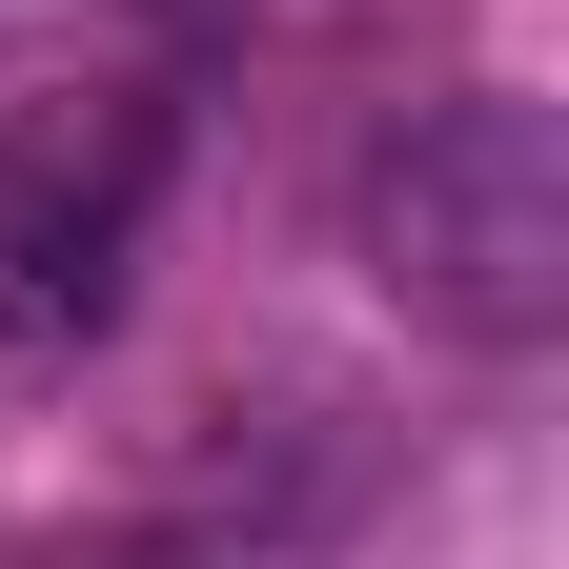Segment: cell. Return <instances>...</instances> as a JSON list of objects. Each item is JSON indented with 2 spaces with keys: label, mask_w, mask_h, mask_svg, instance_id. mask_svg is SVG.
<instances>
[{
  "label": "cell",
  "mask_w": 569,
  "mask_h": 569,
  "mask_svg": "<svg viewBox=\"0 0 569 569\" xmlns=\"http://www.w3.org/2000/svg\"><path fill=\"white\" fill-rule=\"evenodd\" d=\"M367 264L387 306H427L448 346H549L569 326V122L468 82L367 163Z\"/></svg>",
  "instance_id": "obj_1"
},
{
  "label": "cell",
  "mask_w": 569,
  "mask_h": 569,
  "mask_svg": "<svg viewBox=\"0 0 569 569\" xmlns=\"http://www.w3.org/2000/svg\"><path fill=\"white\" fill-rule=\"evenodd\" d=\"M142 122H0V346H82L122 306V224H142Z\"/></svg>",
  "instance_id": "obj_2"
},
{
  "label": "cell",
  "mask_w": 569,
  "mask_h": 569,
  "mask_svg": "<svg viewBox=\"0 0 569 569\" xmlns=\"http://www.w3.org/2000/svg\"><path fill=\"white\" fill-rule=\"evenodd\" d=\"M102 569H163V549H102Z\"/></svg>",
  "instance_id": "obj_3"
}]
</instances>
